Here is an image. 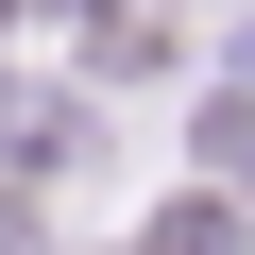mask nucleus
<instances>
[{"label":"nucleus","mask_w":255,"mask_h":255,"mask_svg":"<svg viewBox=\"0 0 255 255\" xmlns=\"http://www.w3.org/2000/svg\"><path fill=\"white\" fill-rule=\"evenodd\" d=\"M119 17L102 0H0V68H68V51H102Z\"/></svg>","instance_id":"nucleus-1"}]
</instances>
